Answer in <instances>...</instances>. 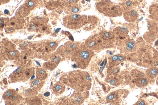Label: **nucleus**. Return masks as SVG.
<instances>
[{
  "mask_svg": "<svg viewBox=\"0 0 158 105\" xmlns=\"http://www.w3.org/2000/svg\"><path fill=\"white\" fill-rule=\"evenodd\" d=\"M68 84L76 90H88L91 85V79L87 72L80 70L70 72L68 76Z\"/></svg>",
  "mask_w": 158,
  "mask_h": 105,
  "instance_id": "1",
  "label": "nucleus"
},
{
  "mask_svg": "<svg viewBox=\"0 0 158 105\" xmlns=\"http://www.w3.org/2000/svg\"><path fill=\"white\" fill-rule=\"evenodd\" d=\"M94 54V51L88 48L85 44H81L71 59L75 62L78 68L84 69L88 66Z\"/></svg>",
  "mask_w": 158,
  "mask_h": 105,
  "instance_id": "2",
  "label": "nucleus"
},
{
  "mask_svg": "<svg viewBox=\"0 0 158 105\" xmlns=\"http://www.w3.org/2000/svg\"><path fill=\"white\" fill-rule=\"evenodd\" d=\"M98 12L110 17H117L122 15L123 10L122 6L110 0H101L96 4Z\"/></svg>",
  "mask_w": 158,
  "mask_h": 105,
  "instance_id": "3",
  "label": "nucleus"
},
{
  "mask_svg": "<svg viewBox=\"0 0 158 105\" xmlns=\"http://www.w3.org/2000/svg\"><path fill=\"white\" fill-rule=\"evenodd\" d=\"M87 19L88 17L86 15L70 14L64 18V22L67 28L75 30L79 29L85 25Z\"/></svg>",
  "mask_w": 158,
  "mask_h": 105,
  "instance_id": "4",
  "label": "nucleus"
},
{
  "mask_svg": "<svg viewBox=\"0 0 158 105\" xmlns=\"http://www.w3.org/2000/svg\"><path fill=\"white\" fill-rule=\"evenodd\" d=\"M98 34L102 42L104 49L112 48L117 43V38L113 31L103 30Z\"/></svg>",
  "mask_w": 158,
  "mask_h": 105,
  "instance_id": "5",
  "label": "nucleus"
},
{
  "mask_svg": "<svg viewBox=\"0 0 158 105\" xmlns=\"http://www.w3.org/2000/svg\"><path fill=\"white\" fill-rule=\"evenodd\" d=\"M85 45L89 49L98 52L104 49L102 42L98 34L94 35L86 40Z\"/></svg>",
  "mask_w": 158,
  "mask_h": 105,
  "instance_id": "6",
  "label": "nucleus"
},
{
  "mask_svg": "<svg viewBox=\"0 0 158 105\" xmlns=\"http://www.w3.org/2000/svg\"><path fill=\"white\" fill-rule=\"evenodd\" d=\"M126 91L119 90L110 93L106 98L107 102L112 104H119L126 96Z\"/></svg>",
  "mask_w": 158,
  "mask_h": 105,
  "instance_id": "7",
  "label": "nucleus"
},
{
  "mask_svg": "<svg viewBox=\"0 0 158 105\" xmlns=\"http://www.w3.org/2000/svg\"><path fill=\"white\" fill-rule=\"evenodd\" d=\"M89 96L88 90H76L70 97V101L73 104H81Z\"/></svg>",
  "mask_w": 158,
  "mask_h": 105,
  "instance_id": "8",
  "label": "nucleus"
},
{
  "mask_svg": "<svg viewBox=\"0 0 158 105\" xmlns=\"http://www.w3.org/2000/svg\"><path fill=\"white\" fill-rule=\"evenodd\" d=\"M124 56L121 54H117L108 58V64L110 67L117 66L124 59Z\"/></svg>",
  "mask_w": 158,
  "mask_h": 105,
  "instance_id": "9",
  "label": "nucleus"
},
{
  "mask_svg": "<svg viewBox=\"0 0 158 105\" xmlns=\"http://www.w3.org/2000/svg\"><path fill=\"white\" fill-rule=\"evenodd\" d=\"M123 16L126 21L129 22H133L137 18L138 14L136 11L134 10H130L124 12Z\"/></svg>",
  "mask_w": 158,
  "mask_h": 105,
  "instance_id": "10",
  "label": "nucleus"
},
{
  "mask_svg": "<svg viewBox=\"0 0 158 105\" xmlns=\"http://www.w3.org/2000/svg\"><path fill=\"white\" fill-rule=\"evenodd\" d=\"M65 11L69 14H78L81 12V9L77 3H75L68 5L65 9Z\"/></svg>",
  "mask_w": 158,
  "mask_h": 105,
  "instance_id": "11",
  "label": "nucleus"
},
{
  "mask_svg": "<svg viewBox=\"0 0 158 105\" xmlns=\"http://www.w3.org/2000/svg\"><path fill=\"white\" fill-rule=\"evenodd\" d=\"M80 45V42H68L65 45V47L72 54L73 56Z\"/></svg>",
  "mask_w": 158,
  "mask_h": 105,
  "instance_id": "12",
  "label": "nucleus"
},
{
  "mask_svg": "<svg viewBox=\"0 0 158 105\" xmlns=\"http://www.w3.org/2000/svg\"><path fill=\"white\" fill-rule=\"evenodd\" d=\"M147 77L150 79H154L158 76V68L152 67L148 69L145 72Z\"/></svg>",
  "mask_w": 158,
  "mask_h": 105,
  "instance_id": "13",
  "label": "nucleus"
},
{
  "mask_svg": "<svg viewBox=\"0 0 158 105\" xmlns=\"http://www.w3.org/2000/svg\"><path fill=\"white\" fill-rule=\"evenodd\" d=\"M65 89V86L61 83L58 82L53 86L52 91L54 94L59 95L64 92Z\"/></svg>",
  "mask_w": 158,
  "mask_h": 105,
  "instance_id": "14",
  "label": "nucleus"
},
{
  "mask_svg": "<svg viewBox=\"0 0 158 105\" xmlns=\"http://www.w3.org/2000/svg\"><path fill=\"white\" fill-rule=\"evenodd\" d=\"M113 32L116 36L118 37H122L126 35L128 32L127 29L125 28L118 26L114 28Z\"/></svg>",
  "mask_w": 158,
  "mask_h": 105,
  "instance_id": "15",
  "label": "nucleus"
},
{
  "mask_svg": "<svg viewBox=\"0 0 158 105\" xmlns=\"http://www.w3.org/2000/svg\"><path fill=\"white\" fill-rule=\"evenodd\" d=\"M134 83L137 87H143L147 85L148 81L145 77L141 76L135 79Z\"/></svg>",
  "mask_w": 158,
  "mask_h": 105,
  "instance_id": "16",
  "label": "nucleus"
},
{
  "mask_svg": "<svg viewBox=\"0 0 158 105\" xmlns=\"http://www.w3.org/2000/svg\"><path fill=\"white\" fill-rule=\"evenodd\" d=\"M43 80L38 79H35L32 82L31 87L33 89L39 90L43 86L44 82Z\"/></svg>",
  "mask_w": 158,
  "mask_h": 105,
  "instance_id": "17",
  "label": "nucleus"
},
{
  "mask_svg": "<svg viewBox=\"0 0 158 105\" xmlns=\"http://www.w3.org/2000/svg\"><path fill=\"white\" fill-rule=\"evenodd\" d=\"M157 37L158 35L156 33L152 32H148L143 36L145 40L149 42H153Z\"/></svg>",
  "mask_w": 158,
  "mask_h": 105,
  "instance_id": "18",
  "label": "nucleus"
},
{
  "mask_svg": "<svg viewBox=\"0 0 158 105\" xmlns=\"http://www.w3.org/2000/svg\"><path fill=\"white\" fill-rule=\"evenodd\" d=\"M16 94H17L15 90L9 89L4 93L2 97L4 99L7 100Z\"/></svg>",
  "mask_w": 158,
  "mask_h": 105,
  "instance_id": "19",
  "label": "nucleus"
},
{
  "mask_svg": "<svg viewBox=\"0 0 158 105\" xmlns=\"http://www.w3.org/2000/svg\"><path fill=\"white\" fill-rule=\"evenodd\" d=\"M36 75L37 79L43 80L47 78V73L44 69L40 68L36 71Z\"/></svg>",
  "mask_w": 158,
  "mask_h": 105,
  "instance_id": "20",
  "label": "nucleus"
},
{
  "mask_svg": "<svg viewBox=\"0 0 158 105\" xmlns=\"http://www.w3.org/2000/svg\"><path fill=\"white\" fill-rule=\"evenodd\" d=\"M38 2V0H26L25 5L27 9L32 10L36 6Z\"/></svg>",
  "mask_w": 158,
  "mask_h": 105,
  "instance_id": "21",
  "label": "nucleus"
},
{
  "mask_svg": "<svg viewBox=\"0 0 158 105\" xmlns=\"http://www.w3.org/2000/svg\"><path fill=\"white\" fill-rule=\"evenodd\" d=\"M135 44L132 42L130 41L128 42L125 45H122V47H121L122 50L125 49V50L129 52H131L134 47Z\"/></svg>",
  "mask_w": 158,
  "mask_h": 105,
  "instance_id": "22",
  "label": "nucleus"
},
{
  "mask_svg": "<svg viewBox=\"0 0 158 105\" xmlns=\"http://www.w3.org/2000/svg\"><path fill=\"white\" fill-rule=\"evenodd\" d=\"M107 82L114 86H117L120 84L118 79L114 76H110L107 79Z\"/></svg>",
  "mask_w": 158,
  "mask_h": 105,
  "instance_id": "23",
  "label": "nucleus"
},
{
  "mask_svg": "<svg viewBox=\"0 0 158 105\" xmlns=\"http://www.w3.org/2000/svg\"><path fill=\"white\" fill-rule=\"evenodd\" d=\"M25 78L29 79L34 74V70L32 68H29L24 70Z\"/></svg>",
  "mask_w": 158,
  "mask_h": 105,
  "instance_id": "24",
  "label": "nucleus"
},
{
  "mask_svg": "<svg viewBox=\"0 0 158 105\" xmlns=\"http://www.w3.org/2000/svg\"><path fill=\"white\" fill-rule=\"evenodd\" d=\"M79 0H64L66 4L68 5L73 4L77 3Z\"/></svg>",
  "mask_w": 158,
  "mask_h": 105,
  "instance_id": "25",
  "label": "nucleus"
},
{
  "mask_svg": "<svg viewBox=\"0 0 158 105\" xmlns=\"http://www.w3.org/2000/svg\"><path fill=\"white\" fill-rule=\"evenodd\" d=\"M49 45L50 47L52 48H54L56 46V43L54 42H52L49 43Z\"/></svg>",
  "mask_w": 158,
  "mask_h": 105,
  "instance_id": "26",
  "label": "nucleus"
},
{
  "mask_svg": "<svg viewBox=\"0 0 158 105\" xmlns=\"http://www.w3.org/2000/svg\"><path fill=\"white\" fill-rule=\"evenodd\" d=\"M60 58L56 57L54 59H53V63H57L60 61Z\"/></svg>",
  "mask_w": 158,
  "mask_h": 105,
  "instance_id": "27",
  "label": "nucleus"
},
{
  "mask_svg": "<svg viewBox=\"0 0 158 105\" xmlns=\"http://www.w3.org/2000/svg\"><path fill=\"white\" fill-rule=\"evenodd\" d=\"M137 104L138 105H145L146 104L145 103V102L143 100H141L137 102Z\"/></svg>",
  "mask_w": 158,
  "mask_h": 105,
  "instance_id": "28",
  "label": "nucleus"
},
{
  "mask_svg": "<svg viewBox=\"0 0 158 105\" xmlns=\"http://www.w3.org/2000/svg\"><path fill=\"white\" fill-rule=\"evenodd\" d=\"M9 55L12 57L16 55V53L14 51H11L9 52Z\"/></svg>",
  "mask_w": 158,
  "mask_h": 105,
  "instance_id": "29",
  "label": "nucleus"
},
{
  "mask_svg": "<svg viewBox=\"0 0 158 105\" xmlns=\"http://www.w3.org/2000/svg\"><path fill=\"white\" fill-rule=\"evenodd\" d=\"M50 95V93L48 92L44 93V95L45 96H48Z\"/></svg>",
  "mask_w": 158,
  "mask_h": 105,
  "instance_id": "30",
  "label": "nucleus"
},
{
  "mask_svg": "<svg viewBox=\"0 0 158 105\" xmlns=\"http://www.w3.org/2000/svg\"><path fill=\"white\" fill-rule=\"evenodd\" d=\"M4 13L5 14H9V11L8 10L6 9L5 10Z\"/></svg>",
  "mask_w": 158,
  "mask_h": 105,
  "instance_id": "31",
  "label": "nucleus"
},
{
  "mask_svg": "<svg viewBox=\"0 0 158 105\" xmlns=\"http://www.w3.org/2000/svg\"><path fill=\"white\" fill-rule=\"evenodd\" d=\"M60 28H57L55 30V31L56 32H58L60 30Z\"/></svg>",
  "mask_w": 158,
  "mask_h": 105,
  "instance_id": "32",
  "label": "nucleus"
},
{
  "mask_svg": "<svg viewBox=\"0 0 158 105\" xmlns=\"http://www.w3.org/2000/svg\"><path fill=\"white\" fill-rule=\"evenodd\" d=\"M156 83H157V85H158V77L156 80Z\"/></svg>",
  "mask_w": 158,
  "mask_h": 105,
  "instance_id": "33",
  "label": "nucleus"
},
{
  "mask_svg": "<svg viewBox=\"0 0 158 105\" xmlns=\"http://www.w3.org/2000/svg\"><path fill=\"white\" fill-rule=\"evenodd\" d=\"M95 0L97 1H100L101 0Z\"/></svg>",
  "mask_w": 158,
  "mask_h": 105,
  "instance_id": "34",
  "label": "nucleus"
}]
</instances>
